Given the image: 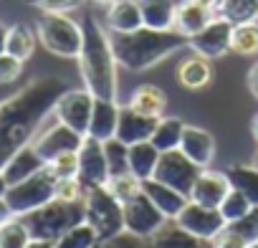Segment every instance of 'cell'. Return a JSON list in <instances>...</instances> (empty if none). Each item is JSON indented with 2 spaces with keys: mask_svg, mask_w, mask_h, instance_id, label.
I'll return each instance as SVG.
<instances>
[{
  "mask_svg": "<svg viewBox=\"0 0 258 248\" xmlns=\"http://www.w3.org/2000/svg\"><path fill=\"white\" fill-rule=\"evenodd\" d=\"M63 91V79L38 76L0 104V170L21 147L33 142Z\"/></svg>",
  "mask_w": 258,
  "mask_h": 248,
  "instance_id": "obj_1",
  "label": "cell"
},
{
  "mask_svg": "<svg viewBox=\"0 0 258 248\" xmlns=\"http://www.w3.org/2000/svg\"><path fill=\"white\" fill-rule=\"evenodd\" d=\"M84 28V46L79 53V69H81V79L84 86L96 96V99H111L116 101V56L109 41V33L101 28V23L86 13L81 21Z\"/></svg>",
  "mask_w": 258,
  "mask_h": 248,
  "instance_id": "obj_2",
  "label": "cell"
},
{
  "mask_svg": "<svg viewBox=\"0 0 258 248\" xmlns=\"http://www.w3.org/2000/svg\"><path fill=\"white\" fill-rule=\"evenodd\" d=\"M109 41H111L116 64L126 71H147L187 46V38L177 33L175 28L157 31L147 26L132 33H111Z\"/></svg>",
  "mask_w": 258,
  "mask_h": 248,
  "instance_id": "obj_3",
  "label": "cell"
},
{
  "mask_svg": "<svg viewBox=\"0 0 258 248\" xmlns=\"http://www.w3.org/2000/svg\"><path fill=\"white\" fill-rule=\"evenodd\" d=\"M23 223L28 225L33 238H43V240H58L66 230H71L74 225H79L84 218V200L79 203H69V200H48L46 205L21 215Z\"/></svg>",
  "mask_w": 258,
  "mask_h": 248,
  "instance_id": "obj_4",
  "label": "cell"
},
{
  "mask_svg": "<svg viewBox=\"0 0 258 248\" xmlns=\"http://www.w3.org/2000/svg\"><path fill=\"white\" fill-rule=\"evenodd\" d=\"M41 46L58 58H79L84 46L81 23L71 21L69 13H43L36 26Z\"/></svg>",
  "mask_w": 258,
  "mask_h": 248,
  "instance_id": "obj_5",
  "label": "cell"
},
{
  "mask_svg": "<svg viewBox=\"0 0 258 248\" xmlns=\"http://www.w3.org/2000/svg\"><path fill=\"white\" fill-rule=\"evenodd\" d=\"M84 218L99 233V240H109L124 230L121 203L106 190V185H91L84 193Z\"/></svg>",
  "mask_w": 258,
  "mask_h": 248,
  "instance_id": "obj_6",
  "label": "cell"
},
{
  "mask_svg": "<svg viewBox=\"0 0 258 248\" xmlns=\"http://www.w3.org/2000/svg\"><path fill=\"white\" fill-rule=\"evenodd\" d=\"M56 182L58 180L48 172V167H43L41 172L31 175L28 180L8 185L6 203L11 205L13 215H26V213H31V210H36L56 198Z\"/></svg>",
  "mask_w": 258,
  "mask_h": 248,
  "instance_id": "obj_7",
  "label": "cell"
},
{
  "mask_svg": "<svg viewBox=\"0 0 258 248\" xmlns=\"http://www.w3.org/2000/svg\"><path fill=\"white\" fill-rule=\"evenodd\" d=\"M121 210H124V230L135 233L140 238H152L170 218L152 203V198L140 190L135 198H129L121 203Z\"/></svg>",
  "mask_w": 258,
  "mask_h": 248,
  "instance_id": "obj_8",
  "label": "cell"
},
{
  "mask_svg": "<svg viewBox=\"0 0 258 248\" xmlns=\"http://www.w3.org/2000/svg\"><path fill=\"white\" fill-rule=\"evenodd\" d=\"M203 170L205 167L195 165L182 150H170V152L160 155V162H157L152 177L165 182V185H170V188H175V190H180L182 195L190 198V190H192V185H195V180L200 177Z\"/></svg>",
  "mask_w": 258,
  "mask_h": 248,
  "instance_id": "obj_9",
  "label": "cell"
},
{
  "mask_svg": "<svg viewBox=\"0 0 258 248\" xmlns=\"http://www.w3.org/2000/svg\"><path fill=\"white\" fill-rule=\"evenodd\" d=\"M94 101L96 96L84 86V89H66L56 106H53V116L58 121H63L66 127L76 130L79 135H89V121H91V111H94Z\"/></svg>",
  "mask_w": 258,
  "mask_h": 248,
  "instance_id": "obj_10",
  "label": "cell"
},
{
  "mask_svg": "<svg viewBox=\"0 0 258 248\" xmlns=\"http://www.w3.org/2000/svg\"><path fill=\"white\" fill-rule=\"evenodd\" d=\"M175 223L180 228H185L187 233H192L198 238H210V240H215L223 233V228L228 225L220 208H208V205H200L195 200H187V205L180 210Z\"/></svg>",
  "mask_w": 258,
  "mask_h": 248,
  "instance_id": "obj_11",
  "label": "cell"
},
{
  "mask_svg": "<svg viewBox=\"0 0 258 248\" xmlns=\"http://www.w3.org/2000/svg\"><path fill=\"white\" fill-rule=\"evenodd\" d=\"M230 36H233V23L215 16L200 33L187 38V46L192 48V53H200V56L213 61V58H220L230 51Z\"/></svg>",
  "mask_w": 258,
  "mask_h": 248,
  "instance_id": "obj_12",
  "label": "cell"
},
{
  "mask_svg": "<svg viewBox=\"0 0 258 248\" xmlns=\"http://www.w3.org/2000/svg\"><path fill=\"white\" fill-rule=\"evenodd\" d=\"M81 142H84V135H79L76 130L66 127V124L58 121V119L51 124L48 130H43V132H38L33 137V147L38 150V155L46 162L58 157V155H66V152H79Z\"/></svg>",
  "mask_w": 258,
  "mask_h": 248,
  "instance_id": "obj_13",
  "label": "cell"
},
{
  "mask_svg": "<svg viewBox=\"0 0 258 248\" xmlns=\"http://www.w3.org/2000/svg\"><path fill=\"white\" fill-rule=\"evenodd\" d=\"M109 177H111V172H109L104 142L86 135L79 147V180L86 188H91V185H106Z\"/></svg>",
  "mask_w": 258,
  "mask_h": 248,
  "instance_id": "obj_14",
  "label": "cell"
},
{
  "mask_svg": "<svg viewBox=\"0 0 258 248\" xmlns=\"http://www.w3.org/2000/svg\"><path fill=\"white\" fill-rule=\"evenodd\" d=\"M230 193V180L225 175V170H203L200 177L195 180L192 190H190V200L208 205V208H220V203L225 200V195Z\"/></svg>",
  "mask_w": 258,
  "mask_h": 248,
  "instance_id": "obj_15",
  "label": "cell"
},
{
  "mask_svg": "<svg viewBox=\"0 0 258 248\" xmlns=\"http://www.w3.org/2000/svg\"><path fill=\"white\" fill-rule=\"evenodd\" d=\"M157 127V119L135 111L132 106H119V124H116V140H121L124 145H137L152 137Z\"/></svg>",
  "mask_w": 258,
  "mask_h": 248,
  "instance_id": "obj_16",
  "label": "cell"
},
{
  "mask_svg": "<svg viewBox=\"0 0 258 248\" xmlns=\"http://www.w3.org/2000/svg\"><path fill=\"white\" fill-rule=\"evenodd\" d=\"M147 248H218V243L210 238H198L175 220H167L152 238H147Z\"/></svg>",
  "mask_w": 258,
  "mask_h": 248,
  "instance_id": "obj_17",
  "label": "cell"
},
{
  "mask_svg": "<svg viewBox=\"0 0 258 248\" xmlns=\"http://www.w3.org/2000/svg\"><path fill=\"white\" fill-rule=\"evenodd\" d=\"M46 167V160L38 155V150L33 147V142H28L26 147H21L6 165H3V177L8 180V185H16L21 180H28L31 175L41 172Z\"/></svg>",
  "mask_w": 258,
  "mask_h": 248,
  "instance_id": "obj_18",
  "label": "cell"
},
{
  "mask_svg": "<svg viewBox=\"0 0 258 248\" xmlns=\"http://www.w3.org/2000/svg\"><path fill=\"white\" fill-rule=\"evenodd\" d=\"M180 150L200 167H210L213 157H215V140L208 130H200V127H190L185 124V132H182V140H180Z\"/></svg>",
  "mask_w": 258,
  "mask_h": 248,
  "instance_id": "obj_19",
  "label": "cell"
},
{
  "mask_svg": "<svg viewBox=\"0 0 258 248\" xmlns=\"http://www.w3.org/2000/svg\"><path fill=\"white\" fill-rule=\"evenodd\" d=\"M142 11L137 0H116L106 11V28L111 33H132L137 28H142Z\"/></svg>",
  "mask_w": 258,
  "mask_h": 248,
  "instance_id": "obj_20",
  "label": "cell"
},
{
  "mask_svg": "<svg viewBox=\"0 0 258 248\" xmlns=\"http://www.w3.org/2000/svg\"><path fill=\"white\" fill-rule=\"evenodd\" d=\"M116 124H119V104L111 99H96L91 121H89V137L94 140H111L116 137Z\"/></svg>",
  "mask_w": 258,
  "mask_h": 248,
  "instance_id": "obj_21",
  "label": "cell"
},
{
  "mask_svg": "<svg viewBox=\"0 0 258 248\" xmlns=\"http://www.w3.org/2000/svg\"><path fill=\"white\" fill-rule=\"evenodd\" d=\"M142 190L152 198V203L170 218V220H175L177 215H180V210L187 205V195H182L180 190H175V188H170V185H165V182H160V180H155V177H150V180H142Z\"/></svg>",
  "mask_w": 258,
  "mask_h": 248,
  "instance_id": "obj_22",
  "label": "cell"
},
{
  "mask_svg": "<svg viewBox=\"0 0 258 248\" xmlns=\"http://www.w3.org/2000/svg\"><path fill=\"white\" fill-rule=\"evenodd\" d=\"M175 76H177V84H180V86H185V89H190V91H198V89L208 86V84H210V79H213L210 58H205V56L195 53V56H190V58L180 61V66H177Z\"/></svg>",
  "mask_w": 258,
  "mask_h": 248,
  "instance_id": "obj_23",
  "label": "cell"
},
{
  "mask_svg": "<svg viewBox=\"0 0 258 248\" xmlns=\"http://www.w3.org/2000/svg\"><path fill=\"white\" fill-rule=\"evenodd\" d=\"M215 16H213V11H208V8H203V6H198V3H192V0H185V3H180L177 6V13H175V31L177 33H182L185 38H192L195 33H200L210 21H213Z\"/></svg>",
  "mask_w": 258,
  "mask_h": 248,
  "instance_id": "obj_24",
  "label": "cell"
},
{
  "mask_svg": "<svg viewBox=\"0 0 258 248\" xmlns=\"http://www.w3.org/2000/svg\"><path fill=\"white\" fill-rule=\"evenodd\" d=\"M129 106L140 114L160 119V116H165V109H167V94L155 84H142L129 96Z\"/></svg>",
  "mask_w": 258,
  "mask_h": 248,
  "instance_id": "obj_25",
  "label": "cell"
},
{
  "mask_svg": "<svg viewBox=\"0 0 258 248\" xmlns=\"http://www.w3.org/2000/svg\"><path fill=\"white\" fill-rule=\"evenodd\" d=\"M137 3H140L142 21L147 28L170 31L175 26V13H177L175 0H137Z\"/></svg>",
  "mask_w": 258,
  "mask_h": 248,
  "instance_id": "obj_26",
  "label": "cell"
},
{
  "mask_svg": "<svg viewBox=\"0 0 258 248\" xmlns=\"http://www.w3.org/2000/svg\"><path fill=\"white\" fill-rule=\"evenodd\" d=\"M160 150L145 140V142H137V145H129V172L140 180H150L155 175V167L160 162Z\"/></svg>",
  "mask_w": 258,
  "mask_h": 248,
  "instance_id": "obj_27",
  "label": "cell"
},
{
  "mask_svg": "<svg viewBox=\"0 0 258 248\" xmlns=\"http://www.w3.org/2000/svg\"><path fill=\"white\" fill-rule=\"evenodd\" d=\"M185 132V121L177 116H160L157 127L150 137V142L160 150V152H170V150H180V140Z\"/></svg>",
  "mask_w": 258,
  "mask_h": 248,
  "instance_id": "obj_28",
  "label": "cell"
},
{
  "mask_svg": "<svg viewBox=\"0 0 258 248\" xmlns=\"http://www.w3.org/2000/svg\"><path fill=\"white\" fill-rule=\"evenodd\" d=\"M36 41H38V33L33 28H28L26 23H16L8 28V36H6V51L13 53L16 58L21 61H28L36 51Z\"/></svg>",
  "mask_w": 258,
  "mask_h": 248,
  "instance_id": "obj_29",
  "label": "cell"
},
{
  "mask_svg": "<svg viewBox=\"0 0 258 248\" xmlns=\"http://www.w3.org/2000/svg\"><path fill=\"white\" fill-rule=\"evenodd\" d=\"M230 188L243 193L253 205H258V170L253 165H230L225 170Z\"/></svg>",
  "mask_w": 258,
  "mask_h": 248,
  "instance_id": "obj_30",
  "label": "cell"
},
{
  "mask_svg": "<svg viewBox=\"0 0 258 248\" xmlns=\"http://www.w3.org/2000/svg\"><path fill=\"white\" fill-rule=\"evenodd\" d=\"M218 16L230 21L233 26L240 23H255L258 21V0H223Z\"/></svg>",
  "mask_w": 258,
  "mask_h": 248,
  "instance_id": "obj_31",
  "label": "cell"
},
{
  "mask_svg": "<svg viewBox=\"0 0 258 248\" xmlns=\"http://www.w3.org/2000/svg\"><path fill=\"white\" fill-rule=\"evenodd\" d=\"M99 233L94 230L91 223L81 220L79 225H74L71 230H66L56 243L53 248H99Z\"/></svg>",
  "mask_w": 258,
  "mask_h": 248,
  "instance_id": "obj_32",
  "label": "cell"
},
{
  "mask_svg": "<svg viewBox=\"0 0 258 248\" xmlns=\"http://www.w3.org/2000/svg\"><path fill=\"white\" fill-rule=\"evenodd\" d=\"M230 51L238 53V56H255V53H258V23L233 26Z\"/></svg>",
  "mask_w": 258,
  "mask_h": 248,
  "instance_id": "obj_33",
  "label": "cell"
},
{
  "mask_svg": "<svg viewBox=\"0 0 258 248\" xmlns=\"http://www.w3.org/2000/svg\"><path fill=\"white\" fill-rule=\"evenodd\" d=\"M31 230L21 215H13L0 225V248H26L31 243Z\"/></svg>",
  "mask_w": 258,
  "mask_h": 248,
  "instance_id": "obj_34",
  "label": "cell"
},
{
  "mask_svg": "<svg viewBox=\"0 0 258 248\" xmlns=\"http://www.w3.org/2000/svg\"><path fill=\"white\" fill-rule=\"evenodd\" d=\"M104 152H106V162H109V172L111 175L129 172V145H124L121 140L111 137V140H104Z\"/></svg>",
  "mask_w": 258,
  "mask_h": 248,
  "instance_id": "obj_35",
  "label": "cell"
},
{
  "mask_svg": "<svg viewBox=\"0 0 258 248\" xmlns=\"http://www.w3.org/2000/svg\"><path fill=\"white\" fill-rule=\"evenodd\" d=\"M106 190L119 200V203H124V200H129V198H135L140 190H142V180L140 177H135L132 172H124V175H111L109 177V182H106Z\"/></svg>",
  "mask_w": 258,
  "mask_h": 248,
  "instance_id": "obj_36",
  "label": "cell"
},
{
  "mask_svg": "<svg viewBox=\"0 0 258 248\" xmlns=\"http://www.w3.org/2000/svg\"><path fill=\"white\" fill-rule=\"evenodd\" d=\"M225 230H230L233 235H238L243 243H255L258 240V205H253L240 220L228 223Z\"/></svg>",
  "mask_w": 258,
  "mask_h": 248,
  "instance_id": "obj_37",
  "label": "cell"
},
{
  "mask_svg": "<svg viewBox=\"0 0 258 248\" xmlns=\"http://www.w3.org/2000/svg\"><path fill=\"white\" fill-rule=\"evenodd\" d=\"M250 208H253V203H250L243 193H238V190H233V188H230V193L225 195V200L220 203V213H223L225 223L240 220V218H243Z\"/></svg>",
  "mask_w": 258,
  "mask_h": 248,
  "instance_id": "obj_38",
  "label": "cell"
},
{
  "mask_svg": "<svg viewBox=\"0 0 258 248\" xmlns=\"http://www.w3.org/2000/svg\"><path fill=\"white\" fill-rule=\"evenodd\" d=\"M48 172L56 177V180H66V177H79V152H66V155H58L53 160L46 162Z\"/></svg>",
  "mask_w": 258,
  "mask_h": 248,
  "instance_id": "obj_39",
  "label": "cell"
},
{
  "mask_svg": "<svg viewBox=\"0 0 258 248\" xmlns=\"http://www.w3.org/2000/svg\"><path fill=\"white\" fill-rule=\"evenodd\" d=\"M23 74V61L16 58L13 53H0V84H16Z\"/></svg>",
  "mask_w": 258,
  "mask_h": 248,
  "instance_id": "obj_40",
  "label": "cell"
},
{
  "mask_svg": "<svg viewBox=\"0 0 258 248\" xmlns=\"http://www.w3.org/2000/svg\"><path fill=\"white\" fill-rule=\"evenodd\" d=\"M84 193H86V185L79 177H66V180L56 182V198L58 200L79 203V200H84Z\"/></svg>",
  "mask_w": 258,
  "mask_h": 248,
  "instance_id": "obj_41",
  "label": "cell"
},
{
  "mask_svg": "<svg viewBox=\"0 0 258 248\" xmlns=\"http://www.w3.org/2000/svg\"><path fill=\"white\" fill-rule=\"evenodd\" d=\"M99 248H147V240L135 235V233H129V230H121L119 235H114L109 240H101Z\"/></svg>",
  "mask_w": 258,
  "mask_h": 248,
  "instance_id": "obj_42",
  "label": "cell"
},
{
  "mask_svg": "<svg viewBox=\"0 0 258 248\" xmlns=\"http://www.w3.org/2000/svg\"><path fill=\"white\" fill-rule=\"evenodd\" d=\"M31 3L43 13H71L81 8V0H31Z\"/></svg>",
  "mask_w": 258,
  "mask_h": 248,
  "instance_id": "obj_43",
  "label": "cell"
},
{
  "mask_svg": "<svg viewBox=\"0 0 258 248\" xmlns=\"http://www.w3.org/2000/svg\"><path fill=\"white\" fill-rule=\"evenodd\" d=\"M215 243H218V248H245V245H248V243H243L238 235H233V233L225 230V228H223V233L215 238Z\"/></svg>",
  "mask_w": 258,
  "mask_h": 248,
  "instance_id": "obj_44",
  "label": "cell"
},
{
  "mask_svg": "<svg viewBox=\"0 0 258 248\" xmlns=\"http://www.w3.org/2000/svg\"><path fill=\"white\" fill-rule=\"evenodd\" d=\"M248 89H250V94H253V99H258V61L250 66V71H248Z\"/></svg>",
  "mask_w": 258,
  "mask_h": 248,
  "instance_id": "obj_45",
  "label": "cell"
},
{
  "mask_svg": "<svg viewBox=\"0 0 258 248\" xmlns=\"http://www.w3.org/2000/svg\"><path fill=\"white\" fill-rule=\"evenodd\" d=\"M13 218V210H11V205L6 203V198H0V225H3L6 220H11Z\"/></svg>",
  "mask_w": 258,
  "mask_h": 248,
  "instance_id": "obj_46",
  "label": "cell"
},
{
  "mask_svg": "<svg viewBox=\"0 0 258 248\" xmlns=\"http://www.w3.org/2000/svg\"><path fill=\"white\" fill-rule=\"evenodd\" d=\"M192 3H198V6H203V8H208V11L218 13V8H220L223 0H192Z\"/></svg>",
  "mask_w": 258,
  "mask_h": 248,
  "instance_id": "obj_47",
  "label": "cell"
},
{
  "mask_svg": "<svg viewBox=\"0 0 258 248\" xmlns=\"http://www.w3.org/2000/svg\"><path fill=\"white\" fill-rule=\"evenodd\" d=\"M26 248H53V240H43V238H31V243Z\"/></svg>",
  "mask_w": 258,
  "mask_h": 248,
  "instance_id": "obj_48",
  "label": "cell"
},
{
  "mask_svg": "<svg viewBox=\"0 0 258 248\" xmlns=\"http://www.w3.org/2000/svg\"><path fill=\"white\" fill-rule=\"evenodd\" d=\"M6 36H8V28L0 23V53H6Z\"/></svg>",
  "mask_w": 258,
  "mask_h": 248,
  "instance_id": "obj_49",
  "label": "cell"
},
{
  "mask_svg": "<svg viewBox=\"0 0 258 248\" xmlns=\"http://www.w3.org/2000/svg\"><path fill=\"white\" fill-rule=\"evenodd\" d=\"M250 135H253V140H255V145H258V114L250 119Z\"/></svg>",
  "mask_w": 258,
  "mask_h": 248,
  "instance_id": "obj_50",
  "label": "cell"
},
{
  "mask_svg": "<svg viewBox=\"0 0 258 248\" xmlns=\"http://www.w3.org/2000/svg\"><path fill=\"white\" fill-rule=\"evenodd\" d=\"M6 193H8V180L3 177V172H0V198H6Z\"/></svg>",
  "mask_w": 258,
  "mask_h": 248,
  "instance_id": "obj_51",
  "label": "cell"
},
{
  "mask_svg": "<svg viewBox=\"0 0 258 248\" xmlns=\"http://www.w3.org/2000/svg\"><path fill=\"white\" fill-rule=\"evenodd\" d=\"M8 96H11V94H6V84H0V104H3Z\"/></svg>",
  "mask_w": 258,
  "mask_h": 248,
  "instance_id": "obj_52",
  "label": "cell"
},
{
  "mask_svg": "<svg viewBox=\"0 0 258 248\" xmlns=\"http://www.w3.org/2000/svg\"><path fill=\"white\" fill-rule=\"evenodd\" d=\"M91 3H96V6H106V8H109L111 3H116V0H91Z\"/></svg>",
  "mask_w": 258,
  "mask_h": 248,
  "instance_id": "obj_53",
  "label": "cell"
},
{
  "mask_svg": "<svg viewBox=\"0 0 258 248\" xmlns=\"http://www.w3.org/2000/svg\"><path fill=\"white\" fill-rule=\"evenodd\" d=\"M253 167H255V170H258V152H255V155H253Z\"/></svg>",
  "mask_w": 258,
  "mask_h": 248,
  "instance_id": "obj_54",
  "label": "cell"
},
{
  "mask_svg": "<svg viewBox=\"0 0 258 248\" xmlns=\"http://www.w3.org/2000/svg\"><path fill=\"white\" fill-rule=\"evenodd\" d=\"M245 248H258V240H255V243H248Z\"/></svg>",
  "mask_w": 258,
  "mask_h": 248,
  "instance_id": "obj_55",
  "label": "cell"
}]
</instances>
